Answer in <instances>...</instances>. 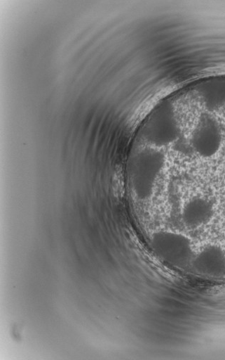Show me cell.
<instances>
[{
  "instance_id": "obj_2",
  "label": "cell",
  "mask_w": 225,
  "mask_h": 360,
  "mask_svg": "<svg viewBox=\"0 0 225 360\" xmlns=\"http://www.w3.org/2000/svg\"><path fill=\"white\" fill-rule=\"evenodd\" d=\"M154 246L160 256L170 264L183 267L193 257L190 240L185 236L173 232H163L154 238Z\"/></svg>"
},
{
  "instance_id": "obj_3",
  "label": "cell",
  "mask_w": 225,
  "mask_h": 360,
  "mask_svg": "<svg viewBox=\"0 0 225 360\" xmlns=\"http://www.w3.org/2000/svg\"><path fill=\"white\" fill-rule=\"evenodd\" d=\"M193 266L203 276L223 278L225 276V252L217 245H209L195 256Z\"/></svg>"
},
{
  "instance_id": "obj_1",
  "label": "cell",
  "mask_w": 225,
  "mask_h": 360,
  "mask_svg": "<svg viewBox=\"0 0 225 360\" xmlns=\"http://www.w3.org/2000/svg\"><path fill=\"white\" fill-rule=\"evenodd\" d=\"M165 164L163 153L151 146L141 150L135 158L132 183L135 192L141 198H146L152 193L156 180Z\"/></svg>"
},
{
  "instance_id": "obj_4",
  "label": "cell",
  "mask_w": 225,
  "mask_h": 360,
  "mask_svg": "<svg viewBox=\"0 0 225 360\" xmlns=\"http://www.w3.org/2000/svg\"><path fill=\"white\" fill-rule=\"evenodd\" d=\"M213 214L212 202L204 198L196 197L186 204L183 211V219L189 228L198 229L207 224Z\"/></svg>"
}]
</instances>
